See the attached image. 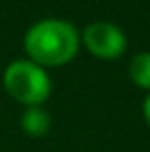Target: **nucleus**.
<instances>
[{"label": "nucleus", "instance_id": "1", "mask_svg": "<svg viewBox=\"0 0 150 152\" xmlns=\"http://www.w3.org/2000/svg\"><path fill=\"white\" fill-rule=\"evenodd\" d=\"M82 46L80 31L73 22L62 18H44L33 22L24 33L27 60L35 62L42 69L64 66L73 62Z\"/></svg>", "mask_w": 150, "mask_h": 152}, {"label": "nucleus", "instance_id": "2", "mask_svg": "<svg viewBox=\"0 0 150 152\" xmlns=\"http://www.w3.org/2000/svg\"><path fill=\"white\" fill-rule=\"evenodd\" d=\"M2 86L13 102L29 106H42L51 95V77L46 69L31 60H13L2 71Z\"/></svg>", "mask_w": 150, "mask_h": 152}, {"label": "nucleus", "instance_id": "3", "mask_svg": "<svg viewBox=\"0 0 150 152\" xmlns=\"http://www.w3.org/2000/svg\"><path fill=\"white\" fill-rule=\"evenodd\" d=\"M80 38H82V46L93 57L104 60V62L119 60L126 53V46H128L126 33L115 22H108V20H97V22L86 24L84 31L80 33Z\"/></svg>", "mask_w": 150, "mask_h": 152}, {"label": "nucleus", "instance_id": "4", "mask_svg": "<svg viewBox=\"0 0 150 152\" xmlns=\"http://www.w3.org/2000/svg\"><path fill=\"white\" fill-rule=\"evenodd\" d=\"M51 115L44 106H29L24 108L22 117H20V128L33 139L44 137L46 132L51 130Z\"/></svg>", "mask_w": 150, "mask_h": 152}, {"label": "nucleus", "instance_id": "5", "mask_svg": "<svg viewBox=\"0 0 150 152\" xmlns=\"http://www.w3.org/2000/svg\"><path fill=\"white\" fill-rule=\"evenodd\" d=\"M128 75L137 88L150 93V51H141V53L130 57Z\"/></svg>", "mask_w": 150, "mask_h": 152}, {"label": "nucleus", "instance_id": "6", "mask_svg": "<svg viewBox=\"0 0 150 152\" xmlns=\"http://www.w3.org/2000/svg\"><path fill=\"white\" fill-rule=\"evenodd\" d=\"M141 113H143V119H146V124L150 126V93H148V97L143 99V106H141Z\"/></svg>", "mask_w": 150, "mask_h": 152}]
</instances>
